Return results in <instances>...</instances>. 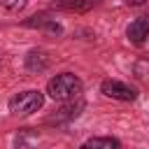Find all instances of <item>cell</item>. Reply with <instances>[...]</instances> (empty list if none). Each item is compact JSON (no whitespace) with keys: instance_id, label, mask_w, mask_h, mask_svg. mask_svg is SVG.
I'll use <instances>...</instances> for the list:
<instances>
[{"instance_id":"obj_6","label":"cell","mask_w":149,"mask_h":149,"mask_svg":"<svg viewBox=\"0 0 149 149\" xmlns=\"http://www.w3.org/2000/svg\"><path fill=\"white\" fill-rule=\"evenodd\" d=\"M26 2H28V0H2V5H5L9 12H19V9H23Z\"/></svg>"},{"instance_id":"obj_5","label":"cell","mask_w":149,"mask_h":149,"mask_svg":"<svg viewBox=\"0 0 149 149\" xmlns=\"http://www.w3.org/2000/svg\"><path fill=\"white\" fill-rule=\"evenodd\" d=\"M84 147H93V149H98V147H102V149H116V147H121V142L114 140V137H91V140L84 142Z\"/></svg>"},{"instance_id":"obj_3","label":"cell","mask_w":149,"mask_h":149,"mask_svg":"<svg viewBox=\"0 0 149 149\" xmlns=\"http://www.w3.org/2000/svg\"><path fill=\"white\" fill-rule=\"evenodd\" d=\"M100 91L107 95V98H114V100H135L137 98V91L123 81H116V79H105L100 84Z\"/></svg>"},{"instance_id":"obj_2","label":"cell","mask_w":149,"mask_h":149,"mask_svg":"<svg viewBox=\"0 0 149 149\" xmlns=\"http://www.w3.org/2000/svg\"><path fill=\"white\" fill-rule=\"evenodd\" d=\"M44 105L42 91H21L9 98V112L12 114H33Z\"/></svg>"},{"instance_id":"obj_7","label":"cell","mask_w":149,"mask_h":149,"mask_svg":"<svg viewBox=\"0 0 149 149\" xmlns=\"http://www.w3.org/2000/svg\"><path fill=\"white\" fill-rule=\"evenodd\" d=\"M126 2H128V5H142L144 0H126Z\"/></svg>"},{"instance_id":"obj_1","label":"cell","mask_w":149,"mask_h":149,"mask_svg":"<svg viewBox=\"0 0 149 149\" xmlns=\"http://www.w3.org/2000/svg\"><path fill=\"white\" fill-rule=\"evenodd\" d=\"M81 88H84L81 79H79V77H74L72 72L56 74V77H51V79H49V84H47V93H49L54 100H61V102L79 98V95H81Z\"/></svg>"},{"instance_id":"obj_4","label":"cell","mask_w":149,"mask_h":149,"mask_svg":"<svg viewBox=\"0 0 149 149\" xmlns=\"http://www.w3.org/2000/svg\"><path fill=\"white\" fill-rule=\"evenodd\" d=\"M126 35L133 44H144L149 40V16H140L135 19L128 28H126Z\"/></svg>"}]
</instances>
